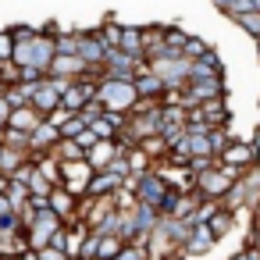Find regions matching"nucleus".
<instances>
[{
    "label": "nucleus",
    "instance_id": "nucleus-42",
    "mask_svg": "<svg viewBox=\"0 0 260 260\" xmlns=\"http://www.w3.org/2000/svg\"><path fill=\"white\" fill-rule=\"evenodd\" d=\"M11 111H15V107L8 104V96H4V93H0V121H8V118H11Z\"/></svg>",
    "mask_w": 260,
    "mask_h": 260
},
{
    "label": "nucleus",
    "instance_id": "nucleus-4",
    "mask_svg": "<svg viewBox=\"0 0 260 260\" xmlns=\"http://www.w3.org/2000/svg\"><path fill=\"white\" fill-rule=\"evenodd\" d=\"M132 192H136V200L139 203H150V207H160V200L168 196V185H164V178L157 175V171H146V175H132L128 182H125Z\"/></svg>",
    "mask_w": 260,
    "mask_h": 260
},
{
    "label": "nucleus",
    "instance_id": "nucleus-44",
    "mask_svg": "<svg viewBox=\"0 0 260 260\" xmlns=\"http://www.w3.org/2000/svg\"><path fill=\"white\" fill-rule=\"evenodd\" d=\"M8 185H11V178H8V175H0V196L8 192Z\"/></svg>",
    "mask_w": 260,
    "mask_h": 260
},
{
    "label": "nucleus",
    "instance_id": "nucleus-29",
    "mask_svg": "<svg viewBox=\"0 0 260 260\" xmlns=\"http://www.w3.org/2000/svg\"><path fill=\"white\" fill-rule=\"evenodd\" d=\"M185 146H189V153H192V157H217L207 136H185Z\"/></svg>",
    "mask_w": 260,
    "mask_h": 260
},
{
    "label": "nucleus",
    "instance_id": "nucleus-11",
    "mask_svg": "<svg viewBox=\"0 0 260 260\" xmlns=\"http://www.w3.org/2000/svg\"><path fill=\"white\" fill-rule=\"evenodd\" d=\"M121 29H125V25H121L114 15H107L93 32H96V40L104 43V50H118V47H121Z\"/></svg>",
    "mask_w": 260,
    "mask_h": 260
},
{
    "label": "nucleus",
    "instance_id": "nucleus-46",
    "mask_svg": "<svg viewBox=\"0 0 260 260\" xmlns=\"http://www.w3.org/2000/svg\"><path fill=\"white\" fill-rule=\"evenodd\" d=\"M8 89V79H4V72H0V93H4Z\"/></svg>",
    "mask_w": 260,
    "mask_h": 260
},
{
    "label": "nucleus",
    "instance_id": "nucleus-36",
    "mask_svg": "<svg viewBox=\"0 0 260 260\" xmlns=\"http://www.w3.org/2000/svg\"><path fill=\"white\" fill-rule=\"evenodd\" d=\"M0 143H4V146H15V150H25V153H29V136H25V132H18V128H8Z\"/></svg>",
    "mask_w": 260,
    "mask_h": 260
},
{
    "label": "nucleus",
    "instance_id": "nucleus-3",
    "mask_svg": "<svg viewBox=\"0 0 260 260\" xmlns=\"http://www.w3.org/2000/svg\"><path fill=\"white\" fill-rule=\"evenodd\" d=\"M93 164L89 160H68L61 164V189H68L75 200H82L89 192V182H93Z\"/></svg>",
    "mask_w": 260,
    "mask_h": 260
},
{
    "label": "nucleus",
    "instance_id": "nucleus-43",
    "mask_svg": "<svg viewBox=\"0 0 260 260\" xmlns=\"http://www.w3.org/2000/svg\"><path fill=\"white\" fill-rule=\"evenodd\" d=\"M249 146L260 153V121H256V128H253V136H249Z\"/></svg>",
    "mask_w": 260,
    "mask_h": 260
},
{
    "label": "nucleus",
    "instance_id": "nucleus-26",
    "mask_svg": "<svg viewBox=\"0 0 260 260\" xmlns=\"http://www.w3.org/2000/svg\"><path fill=\"white\" fill-rule=\"evenodd\" d=\"M207 50H210V43H207L203 36L189 32V40H185V47H182V57H189V61H200V57H203Z\"/></svg>",
    "mask_w": 260,
    "mask_h": 260
},
{
    "label": "nucleus",
    "instance_id": "nucleus-37",
    "mask_svg": "<svg viewBox=\"0 0 260 260\" xmlns=\"http://www.w3.org/2000/svg\"><path fill=\"white\" fill-rule=\"evenodd\" d=\"M11 54H15V36L4 29V32H0V64L11 61Z\"/></svg>",
    "mask_w": 260,
    "mask_h": 260
},
{
    "label": "nucleus",
    "instance_id": "nucleus-30",
    "mask_svg": "<svg viewBox=\"0 0 260 260\" xmlns=\"http://www.w3.org/2000/svg\"><path fill=\"white\" fill-rule=\"evenodd\" d=\"M89 128L96 132V139H107V143H111V139H118V132H121V128H118V125H114V121H111L107 114H104V118H96V121H93Z\"/></svg>",
    "mask_w": 260,
    "mask_h": 260
},
{
    "label": "nucleus",
    "instance_id": "nucleus-27",
    "mask_svg": "<svg viewBox=\"0 0 260 260\" xmlns=\"http://www.w3.org/2000/svg\"><path fill=\"white\" fill-rule=\"evenodd\" d=\"M125 160H128V168H132V175H146V171H153V160L139 150V146H132L128 153H125Z\"/></svg>",
    "mask_w": 260,
    "mask_h": 260
},
{
    "label": "nucleus",
    "instance_id": "nucleus-32",
    "mask_svg": "<svg viewBox=\"0 0 260 260\" xmlns=\"http://www.w3.org/2000/svg\"><path fill=\"white\" fill-rule=\"evenodd\" d=\"M207 139H210L214 153H221V150H224V146L235 139V132H232V125H228V128H210V132H207Z\"/></svg>",
    "mask_w": 260,
    "mask_h": 260
},
{
    "label": "nucleus",
    "instance_id": "nucleus-47",
    "mask_svg": "<svg viewBox=\"0 0 260 260\" xmlns=\"http://www.w3.org/2000/svg\"><path fill=\"white\" fill-rule=\"evenodd\" d=\"M4 132H8V121H0V139H4Z\"/></svg>",
    "mask_w": 260,
    "mask_h": 260
},
{
    "label": "nucleus",
    "instance_id": "nucleus-7",
    "mask_svg": "<svg viewBox=\"0 0 260 260\" xmlns=\"http://www.w3.org/2000/svg\"><path fill=\"white\" fill-rule=\"evenodd\" d=\"M57 139H61V128H57V125H50V121L43 118V121L36 125V132L29 136V157H40V153H50Z\"/></svg>",
    "mask_w": 260,
    "mask_h": 260
},
{
    "label": "nucleus",
    "instance_id": "nucleus-28",
    "mask_svg": "<svg viewBox=\"0 0 260 260\" xmlns=\"http://www.w3.org/2000/svg\"><path fill=\"white\" fill-rule=\"evenodd\" d=\"M29 196H32V192H29L25 182H11V185H8V200H11V210H15V214L29 203Z\"/></svg>",
    "mask_w": 260,
    "mask_h": 260
},
{
    "label": "nucleus",
    "instance_id": "nucleus-19",
    "mask_svg": "<svg viewBox=\"0 0 260 260\" xmlns=\"http://www.w3.org/2000/svg\"><path fill=\"white\" fill-rule=\"evenodd\" d=\"M121 185H125L121 178H114V175H107V171H96L93 182H89V192H86V196H114Z\"/></svg>",
    "mask_w": 260,
    "mask_h": 260
},
{
    "label": "nucleus",
    "instance_id": "nucleus-22",
    "mask_svg": "<svg viewBox=\"0 0 260 260\" xmlns=\"http://www.w3.org/2000/svg\"><path fill=\"white\" fill-rule=\"evenodd\" d=\"M50 153H54V157H57L61 164H68V160H86V150H82V146H79L75 139H57Z\"/></svg>",
    "mask_w": 260,
    "mask_h": 260
},
{
    "label": "nucleus",
    "instance_id": "nucleus-48",
    "mask_svg": "<svg viewBox=\"0 0 260 260\" xmlns=\"http://www.w3.org/2000/svg\"><path fill=\"white\" fill-rule=\"evenodd\" d=\"M249 4H253V11H260V0H249Z\"/></svg>",
    "mask_w": 260,
    "mask_h": 260
},
{
    "label": "nucleus",
    "instance_id": "nucleus-8",
    "mask_svg": "<svg viewBox=\"0 0 260 260\" xmlns=\"http://www.w3.org/2000/svg\"><path fill=\"white\" fill-rule=\"evenodd\" d=\"M214 246H217V239L210 235V228H207V224H192L189 242H185V249H182V253H185L189 260H200V256H207Z\"/></svg>",
    "mask_w": 260,
    "mask_h": 260
},
{
    "label": "nucleus",
    "instance_id": "nucleus-15",
    "mask_svg": "<svg viewBox=\"0 0 260 260\" xmlns=\"http://www.w3.org/2000/svg\"><path fill=\"white\" fill-rule=\"evenodd\" d=\"M50 210H54L61 221H68V217H75V210H79V200H75L68 189H61V185H57V189L50 192Z\"/></svg>",
    "mask_w": 260,
    "mask_h": 260
},
{
    "label": "nucleus",
    "instance_id": "nucleus-35",
    "mask_svg": "<svg viewBox=\"0 0 260 260\" xmlns=\"http://www.w3.org/2000/svg\"><path fill=\"white\" fill-rule=\"evenodd\" d=\"M96 253H100V232H89V235L82 239V249H79V260H96Z\"/></svg>",
    "mask_w": 260,
    "mask_h": 260
},
{
    "label": "nucleus",
    "instance_id": "nucleus-18",
    "mask_svg": "<svg viewBox=\"0 0 260 260\" xmlns=\"http://www.w3.org/2000/svg\"><path fill=\"white\" fill-rule=\"evenodd\" d=\"M136 146H139V150H143V153H146V157H150L153 164L168 160V150H171V146H168V139H164L160 132H157V136H146V139H139Z\"/></svg>",
    "mask_w": 260,
    "mask_h": 260
},
{
    "label": "nucleus",
    "instance_id": "nucleus-31",
    "mask_svg": "<svg viewBox=\"0 0 260 260\" xmlns=\"http://www.w3.org/2000/svg\"><path fill=\"white\" fill-rule=\"evenodd\" d=\"M86 128H89V125L82 121V114H72V118H68V121L61 125V139H79V136H82Z\"/></svg>",
    "mask_w": 260,
    "mask_h": 260
},
{
    "label": "nucleus",
    "instance_id": "nucleus-33",
    "mask_svg": "<svg viewBox=\"0 0 260 260\" xmlns=\"http://www.w3.org/2000/svg\"><path fill=\"white\" fill-rule=\"evenodd\" d=\"M8 32L15 36V43H29V40H36V36H40V25L22 22V25H8Z\"/></svg>",
    "mask_w": 260,
    "mask_h": 260
},
{
    "label": "nucleus",
    "instance_id": "nucleus-38",
    "mask_svg": "<svg viewBox=\"0 0 260 260\" xmlns=\"http://www.w3.org/2000/svg\"><path fill=\"white\" fill-rule=\"evenodd\" d=\"M47 79V72H40V68H18V82H43Z\"/></svg>",
    "mask_w": 260,
    "mask_h": 260
},
{
    "label": "nucleus",
    "instance_id": "nucleus-20",
    "mask_svg": "<svg viewBox=\"0 0 260 260\" xmlns=\"http://www.w3.org/2000/svg\"><path fill=\"white\" fill-rule=\"evenodd\" d=\"M118 50H125V54H132V57H143V25H125Z\"/></svg>",
    "mask_w": 260,
    "mask_h": 260
},
{
    "label": "nucleus",
    "instance_id": "nucleus-39",
    "mask_svg": "<svg viewBox=\"0 0 260 260\" xmlns=\"http://www.w3.org/2000/svg\"><path fill=\"white\" fill-rule=\"evenodd\" d=\"M36 260H68V253L57 246H43V249H36Z\"/></svg>",
    "mask_w": 260,
    "mask_h": 260
},
{
    "label": "nucleus",
    "instance_id": "nucleus-40",
    "mask_svg": "<svg viewBox=\"0 0 260 260\" xmlns=\"http://www.w3.org/2000/svg\"><path fill=\"white\" fill-rule=\"evenodd\" d=\"M75 143H79V146H82V150H86V153H89V150H93V146H96V143H100V139H96V132H93V128H86V132H82V136H79V139H75Z\"/></svg>",
    "mask_w": 260,
    "mask_h": 260
},
{
    "label": "nucleus",
    "instance_id": "nucleus-21",
    "mask_svg": "<svg viewBox=\"0 0 260 260\" xmlns=\"http://www.w3.org/2000/svg\"><path fill=\"white\" fill-rule=\"evenodd\" d=\"M54 47H57V57H79V29H61L54 36Z\"/></svg>",
    "mask_w": 260,
    "mask_h": 260
},
{
    "label": "nucleus",
    "instance_id": "nucleus-1",
    "mask_svg": "<svg viewBox=\"0 0 260 260\" xmlns=\"http://www.w3.org/2000/svg\"><path fill=\"white\" fill-rule=\"evenodd\" d=\"M239 178H242V171H235V168H228V164H214V168H207V171L196 175V192H200L203 200H224V196L235 189Z\"/></svg>",
    "mask_w": 260,
    "mask_h": 260
},
{
    "label": "nucleus",
    "instance_id": "nucleus-12",
    "mask_svg": "<svg viewBox=\"0 0 260 260\" xmlns=\"http://www.w3.org/2000/svg\"><path fill=\"white\" fill-rule=\"evenodd\" d=\"M164 89H168V86H164V79H160V75H153L150 68L136 75V93H139L143 100H160V96H164Z\"/></svg>",
    "mask_w": 260,
    "mask_h": 260
},
{
    "label": "nucleus",
    "instance_id": "nucleus-23",
    "mask_svg": "<svg viewBox=\"0 0 260 260\" xmlns=\"http://www.w3.org/2000/svg\"><path fill=\"white\" fill-rule=\"evenodd\" d=\"M185 40H189V32H185L182 25H164V50H168V54H182Z\"/></svg>",
    "mask_w": 260,
    "mask_h": 260
},
{
    "label": "nucleus",
    "instance_id": "nucleus-24",
    "mask_svg": "<svg viewBox=\"0 0 260 260\" xmlns=\"http://www.w3.org/2000/svg\"><path fill=\"white\" fill-rule=\"evenodd\" d=\"M121 249H125V239H121V235H100V253H96V260H114Z\"/></svg>",
    "mask_w": 260,
    "mask_h": 260
},
{
    "label": "nucleus",
    "instance_id": "nucleus-14",
    "mask_svg": "<svg viewBox=\"0 0 260 260\" xmlns=\"http://www.w3.org/2000/svg\"><path fill=\"white\" fill-rule=\"evenodd\" d=\"M118 153H121V150H118V143H114V139H111V143H107V139H100V143L86 153V160L93 164V171H104V168H107Z\"/></svg>",
    "mask_w": 260,
    "mask_h": 260
},
{
    "label": "nucleus",
    "instance_id": "nucleus-5",
    "mask_svg": "<svg viewBox=\"0 0 260 260\" xmlns=\"http://www.w3.org/2000/svg\"><path fill=\"white\" fill-rule=\"evenodd\" d=\"M217 164H228V168H235V171H246V168L256 164V150L249 146V139H232V143L217 153Z\"/></svg>",
    "mask_w": 260,
    "mask_h": 260
},
{
    "label": "nucleus",
    "instance_id": "nucleus-41",
    "mask_svg": "<svg viewBox=\"0 0 260 260\" xmlns=\"http://www.w3.org/2000/svg\"><path fill=\"white\" fill-rule=\"evenodd\" d=\"M68 118H72V111H68V107H57V111H54V114H50V118H47V121H50V125H57V128H61V125H64V121H68Z\"/></svg>",
    "mask_w": 260,
    "mask_h": 260
},
{
    "label": "nucleus",
    "instance_id": "nucleus-49",
    "mask_svg": "<svg viewBox=\"0 0 260 260\" xmlns=\"http://www.w3.org/2000/svg\"><path fill=\"white\" fill-rule=\"evenodd\" d=\"M256 168H260V153H256Z\"/></svg>",
    "mask_w": 260,
    "mask_h": 260
},
{
    "label": "nucleus",
    "instance_id": "nucleus-6",
    "mask_svg": "<svg viewBox=\"0 0 260 260\" xmlns=\"http://www.w3.org/2000/svg\"><path fill=\"white\" fill-rule=\"evenodd\" d=\"M104 57H107V50L96 40V32L93 29H79V61H86L89 68H104Z\"/></svg>",
    "mask_w": 260,
    "mask_h": 260
},
{
    "label": "nucleus",
    "instance_id": "nucleus-16",
    "mask_svg": "<svg viewBox=\"0 0 260 260\" xmlns=\"http://www.w3.org/2000/svg\"><path fill=\"white\" fill-rule=\"evenodd\" d=\"M235 221H239V214H232V210H224V207H221V210L207 221V228H210V235L221 242L224 235H232V232H235Z\"/></svg>",
    "mask_w": 260,
    "mask_h": 260
},
{
    "label": "nucleus",
    "instance_id": "nucleus-25",
    "mask_svg": "<svg viewBox=\"0 0 260 260\" xmlns=\"http://www.w3.org/2000/svg\"><path fill=\"white\" fill-rule=\"evenodd\" d=\"M232 22H235V25H239V29L246 32V36H253V40L260 43V11H246V15H235Z\"/></svg>",
    "mask_w": 260,
    "mask_h": 260
},
{
    "label": "nucleus",
    "instance_id": "nucleus-34",
    "mask_svg": "<svg viewBox=\"0 0 260 260\" xmlns=\"http://www.w3.org/2000/svg\"><path fill=\"white\" fill-rule=\"evenodd\" d=\"M104 171H107V175H114V178H121V182H128V178H132V168H128L125 153H118V157H114V160H111Z\"/></svg>",
    "mask_w": 260,
    "mask_h": 260
},
{
    "label": "nucleus",
    "instance_id": "nucleus-9",
    "mask_svg": "<svg viewBox=\"0 0 260 260\" xmlns=\"http://www.w3.org/2000/svg\"><path fill=\"white\" fill-rule=\"evenodd\" d=\"M89 72V64L86 61H79V57H54L50 61V79H64V82H75V79H82Z\"/></svg>",
    "mask_w": 260,
    "mask_h": 260
},
{
    "label": "nucleus",
    "instance_id": "nucleus-13",
    "mask_svg": "<svg viewBox=\"0 0 260 260\" xmlns=\"http://www.w3.org/2000/svg\"><path fill=\"white\" fill-rule=\"evenodd\" d=\"M40 121H43V114H40L36 107H15L11 118H8V128H18V132H25V136H32Z\"/></svg>",
    "mask_w": 260,
    "mask_h": 260
},
{
    "label": "nucleus",
    "instance_id": "nucleus-2",
    "mask_svg": "<svg viewBox=\"0 0 260 260\" xmlns=\"http://www.w3.org/2000/svg\"><path fill=\"white\" fill-rule=\"evenodd\" d=\"M100 104H104V111H118V114H128L132 107H136V100H139V93H136V82L132 79H100V96H96Z\"/></svg>",
    "mask_w": 260,
    "mask_h": 260
},
{
    "label": "nucleus",
    "instance_id": "nucleus-17",
    "mask_svg": "<svg viewBox=\"0 0 260 260\" xmlns=\"http://www.w3.org/2000/svg\"><path fill=\"white\" fill-rule=\"evenodd\" d=\"M25 160H29L25 150H15V146H4V143H0V175H8V178H11Z\"/></svg>",
    "mask_w": 260,
    "mask_h": 260
},
{
    "label": "nucleus",
    "instance_id": "nucleus-45",
    "mask_svg": "<svg viewBox=\"0 0 260 260\" xmlns=\"http://www.w3.org/2000/svg\"><path fill=\"white\" fill-rule=\"evenodd\" d=\"M228 4H232V0H214V8H217V11H224Z\"/></svg>",
    "mask_w": 260,
    "mask_h": 260
},
{
    "label": "nucleus",
    "instance_id": "nucleus-10",
    "mask_svg": "<svg viewBox=\"0 0 260 260\" xmlns=\"http://www.w3.org/2000/svg\"><path fill=\"white\" fill-rule=\"evenodd\" d=\"M54 57H57L54 36L40 32V36L32 40V68H40V72H50V61H54Z\"/></svg>",
    "mask_w": 260,
    "mask_h": 260
}]
</instances>
